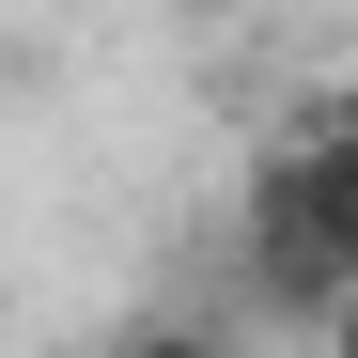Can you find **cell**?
<instances>
[{"label": "cell", "mask_w": 358, "mask_h": 358, "mask_svg": "<svg viewBox=\"0 0 358 358\" xmlns=\"http://www.w3.org/2000/svg\"><path fill=\"white\" fill-rule=\"evenodd\" d=\"M125 358H234L218 327H125Z\"/></svg>", "instance_id": "obj_1"}, {"label": "cell", "mask_w": 358, "mask_h": 358, "mask_svg": "<svg viewBox=\"0 0 358 358\" xmlns=\"http://www.w3.org/2000/svg\"><path fill=\"white\" fill-rule=\"evenodd\" d=\"M312 327H327V358H358V280L327 296V312H312Z\"/></svg>", "instance_id": "obj_2"}]
</instances>
